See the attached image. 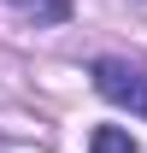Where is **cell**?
<instances>
[{"mask_svg":"<svg viewBox=\"0 0 147 153\" xmlns=\"http://www.w3.org/2000/svg\"><path fill=\"white\" fill-rule=\"evenodd\" d=\"M88 153H141V147H135V135H129V130H118V124H100V130L88 135Z\"/></svg>","mask_w":147,"mask_h":153,"instance_id":"7a4b0ae2","label":"cell"},{"mask_svg":"<svg viewBox=\"0 0 147 153\" xmlns=\"http://www.w3.org/2000/svg\"><path fill=\"white\" fill-rule=\"evenodd\" d=\"M94 88H100L112 106L147 118V71L135 59H94Z\"/></svg>","mask_w":147,"mask_h":153,"instance_id":"6da1fadb","label":"cell"},{"mask_svg":"<svg viewBox=\"0 0 147 153\" xmlns=\"http://www.w3.org/2000/svg\"><path fill=\"white\" fill-rule=\"evenodd\" d=\"M6 6H18L24 18H36V24H65L71 18V0H6Z\"/></svg>","mask_w":147,"mask_h":153,"instance_id":"3957f363","label":"cell"}]
</instances>
